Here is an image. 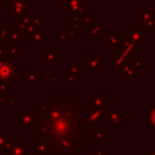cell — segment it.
<instances>
[{"label": "cell", "mask_w": 155, "mask_h": 155, "mask_svg": "<svg viewBox=\"0 0 155 155\" xmlns=\"http://www.w3.org/2000/svg\"><path fill=\"white\" fill-rule=\"evenodd\" d=\"M31 137L36 147L56 145L61 151L75 149L84 143L87 130H94L86 122V103L79 93H71L68 87H58L57 92L47 93L34 108Z\"/></svg>", "instance_id": "1"}, {"label": "cell", "mask_w": 155, "mask_h": 155, "mask_svg": "<svg viewBox=\"0 0 155 155\" xmlns=\"http://www.w3.org/2000/svg\"><path fill=\"white\" fill-rule=\"evenodd\" d=\"M139 28L144 33H155V11L150 8V5L145 6L139 15Z\"/></svg>", "instance_id": "2"}, {"label": "cell", "mask_w": 155, "mask_h": 155, "mask_svg": "<svg viewBox=\"0 0 155 155\" xmlns=\"http://www.w3.org/2000/svg\"><path fill=\"white\" fill-rule=\"evenodd\" d=\"M85 27V15L69 13L68 15V34L70 38H79L80 29Z\"/></svg>", "instance_id": "3"}, {"label": "cell", "mask_w": 155, "mask_h": 155, "mask_svg": "<svg viewBox=\"0 0 155 155\" xmlns=\"http://www.w3.org/2000/svg\"><path fill=\"white\" fill-rule=\"evenodd\" d=\"M17 75V65L6 58L0 59V81L10 82Z\"/></svg>", "instance_id": "4"}, {"label": "cell", "mask_w": 155, "mask_h": 155, "mask_svg": "<svg viewBox=\"0 0 155 155\" xmlns=\"http://www.w3.org/2000/svg\"><path fill=\"white\" fill-rule=\"evenodd\" d=\"M29 0H19L7 6V16L8 17H19L29 15Z\"/></svg>", "instance_id": "5"}, {"label": "cell", "mask_w": 155, "mask_h": 155, "mask_svg": "<svg viewBox=\"0 0 155 155\" xmlns=\"http://www.w3.org/2000/svg\"><path fill=\"white\" fill-rule=\"evenodd\" d=\"M84 69L86 71H99L102 69V56L98 53H86L84 56Z\"/></svg>", "instance_id": "6"}, {"label": "cell", "mask_w": 155, "mask_h": 155, "mask_svg": "<svg viewBox=\"0 0 155 155\" xmlns=\"http://www.w3.org/2000/svg\"><path fill=\"white\" fill-rule=\"evenodd\" d=\"M34 110L31 109H24L19 110V117H18V128L19 131H29L33 128L34 124Z\"/></svg>", "instance_id": "7"}, {"label": "cell", "mask_w": 155, "mask_h": 155, "mask_svg": "<svg viewBox=\"0 0 155 155\" xmlns=\"http://www.w3.org/2000/svg\"><path fill=\"white\" fill-rule=\"evenodd\" d=\"M124 113L121 109H119L117 104H113L111 109L105 111V120L108 126H121L124 120Z\"/></svg>", "instance_id": "8"}, {"label": "cell", "mask_w": 155, "mask_h": 155, "mask_svg": "<svg viewBox=\"0 0 155 155\" xmlns=\"http://www.w3.org/2000/svg\"><path fill=\"white\" fill-rule=\"evenodd\" d=\"M127 35H128L130 40L139 50H143L145 47V33L139 27H131L127 30Z\"/></svg>", "instance_id": "9"}, {"label": "cell", "mask_w": 155, "mask_h": 155, "mask_svg": "<svg viewBox=\"0 0 155 155\" xmlns=\"http://www.w3.org/2000/svg\"><path fill=\"white\" fill-rule=\"evenodd\" d=\"M62 8L69 13L85 15V0H62Z\"/></svg>", "instance_id": "10"}, {"label": "cell", "mask_w": 155, "mask_h": 155, "mask_svg": "<svg viewBox=\"0 0 155 155\" xmlns=\"http://www.w3.org/2000/svg\"><path fill=\"white\" fill-rule=\"evenodd\" d=\"M31 25V16L27 15V16H19V17H13V22H12V27L15 29H17L19 33L24 34L25 30Z\"/></svg>", "instance_id": "11"}, {"label": "cell", "mask_w": 155, "mask_h": 155, "mask_svg": "<svg viewBox=\"0 0 155 155\" xmlns=\"http://www.w3.org/2000/svg\"><path fill=\"white\" fill-rule=\"evenodd\" d=\"M90 101L93 108L101 109V110H107V93H101V92H94L90 94Z\"/></svg>", "instance_id": "12"}, {"label": "cell", "mask_w": 155, "mask_h": 155, "mask_svg": "<svg viewBox=\"0 0 155 155\" xmlns=\"http://www.w3.org/2000/svg\"><path fill=\"white\" fill-rule=\"evenodd\" d=\"M116 73H117V75L122 79V81H125V82L134 81V79L139 75V73H137V71L133 69V67H132L131 64H128V65L121 68V69L117 70Z\"/></svg>", "instance_id": "13"}, {"label": "cell", "mask_w": 155, "mask_h": 155, "mask_svg": "<svg viewBox=\"0 0 155 155\" xmlns=\"http://www.w3.org/2000/svg\"><path fill=\"white\" fill-rule=\"evenodd\" d=\"M57 50L56 48H48L44 53L40 54V59L44 61L48 67H56L58 63V56H57Z\"/></svg>", "instance_id": "14"}, {"label": "cell", "mask_w": 155, "mask_h": 155, "mask_svg": "<svg viewBox=\"0 0 155 155\" xmlns=\"http://www.w3.org/2000/svg\"><path fill=\"white\" fill-rule=\"evenodd\" d=\"M23 80L28 82L31 88H34L35 84L41 80V71L40 70H25L23 73Z\"/></svg>", "instance_id": "15"}, {"label": "cell", "mask_w": 155, "mask_h": 155, "mask_svg": "<svg viewBox=\"0 0 155 155\" xmlns=\"http://www.w3.org/2000/svg\"><path fill=\"white\" fill-rule=\"evenodd\" d=\"M29 41H30V44H33V45L35 46V48L39 50V48H41V46H42L44 44L47 42V35H46L45 31H42V30L40 29V30L35 31V33L29 38Z\"/></svg>", "instance_id": "16"}, {"label": "cell", "mask_w": 155, "mask_h": 155, "mask_svg": "<svg viewBox=\"0 0 155 155\" xmlns=\"http://www.w3.org/2000/svg\"><path fill=\"white\" fill-rule=\"evenodd\" d=\"M111 62H113L111 69H113L114 71H117V70H120L121 68H124V67L131 64V62H130L126 57H124L122 54H120V53H117V52L111 56Z\"/></svg>", "instance_id": "17"}, {"label": "cell", "mask_w": 155, "mask_h": 155, "mask_svg": "<svg viewBox=\"0 0 155 155\" xmlns=\"http://www.w3.org/2000/svg\"><path fill=\"white\" fill-rule=\"evenodd\" d=\"M5 58L8 61H17L19 58V48L18 45L6 42L5 44Z\"/></svg>", "instance_id": "18"}, {"label": "cell", "mask_w": 155, "mask_h": 155, "mask_svg": "<svg viewBox=\"0 0 155 155\" xmlns=\"http://www.w3.org/2000/svg\"><path fill=\"white\" fill-rule=\"evenodd\" d=\"M6 42H11V44L19 45V44L24 42V36H23V34L19 33L17 29H15L13 27H10V28H8V35H7Z\"/></svg>", "instance_id": "19"}, {"label": "cell", "mask_w": 155, "mask_h": 155, "mask_svg": "<svg viewBox=\"0 0 155 155\" xmlns=\"http://www.w3.org/2000/svg\"><path fill=\"white\" fill-rule=\"evenodd\" d=\"M120 47H124V48L131 51L134 56L140 52V50L130 40V38H128V35H127V31H125V33L122 34V38H121V41H120Z\"/></svg>", "instance_id": "20"}, {"label": "cell", "mask_w": 155, "mask_h": 155, "mask_svg": "<svg viewBox=\"0 0 155 155\" xmlns=\"http://www.w3.org/2000/svg\"><path fill=\"white\" fill-rule=\"evenodd\" d=\"M120 41L121 38H119V35L116 33H108L107 34V47L109 50L111 48H117L120 46Z\"/></svg>", "instance_id": "21"}, {"label": "cell", "mask_w": 155, "mask_h": 155, "mask_svg": "<svg viewBox=\"0 0 155 155\" xmlns=\"http://www.w3.org/2000/svg\"><path fill=\"white\" fill-rule=\"evenodd\" d=\"M8 154L10 155H28L29 154V150L27 147H24L23 144V140L16 143L10 150H8Z\"/></svg>", "instance_id": "22"}, {"label": "cell", "mask_w": 155, "mask_h": 155, "mask_svg": "<svg viewBox=\"0 0 155 155\" xmlns=\"http://www.w3.org/2000/svg\"><path fill=\"white\" fill-rule=\"evenodd\" d=\"M90 36L93 39H98L102 36V24L101 22L96 21L91 27H90Z\"/></svg>", "instance_id": "23"}, {"label": "cell", "mask_w": 155, "mask_h": 155, "mask_svg": "<svg viewBox=\"0 0 155 155\" xmlns=\"http://www.w3.org/2000/svg\"><path fill=\"white\" fill-rule=\"evenodd\" d=\"M79 74H80V61L74 59L73 63L68 67V75L73 78H79Z\"/></svg>", "instance_id": "24"}, {"label": "cell", "mask_w": 155, "mask_h": 155, "mask_svg": "<svg viewBox=\"0 0 155 155\" xmlns=\"http://www.w3.org/2000/svg\"><path fill=\"white\" fill-rule=\"evenodd\" d=\"M131 65L133 67V69L140 74V71H144L145 70V61L144 59H134Z\"/></svg>", "instance_id": "25"}, {"label": "cell", "mask_w": 155, "mask_h": 155, "mask_svg": "<svg viewBox=\"0 0 155 155\" xmlns=\"http://www.w3.org/2000/svg\"><path fill=\"white\" fill-rule=\"evenodd\" d=\"M7 84L4 81H0V104L5 103L7 101Z\"/></svg>", "instance_id": "26"}, {"label": "cell", "mask_w": 155, "mask_h": 155, "mask_svg": "<svg viewBox=\"0 0 155 155\" xmlns=\"http://www.w3.org/2000/svg\"><path fill=\"white\" fill-rule=\"evenodd\" d=\"M69 39H70V36H69L68 31H59L57 34V42L61 44V45L62 44H68Z\"/></svg>", "instance_id": "27"}, {"label": "cell", "mask_w": 155, "mask_h": 155, "mask_svg": "<svg viewBox=\"0 0 155 155\" xmlns=\"http://www.w3.org/2000/svg\"><path fill=\"white\" fill-rule=\"evenodd\" d=\"M145 117L150 121V124L155 127V105L148 110H145Z\"/></svg>", "instance_id": "28"}, {"label": "cell", "mask_w": 155, "mask_h": 155, "mask_svg": "<svg viewBox=\"0 0 155 155\" xmlns=\"http://www.w3.org/2000/svg\"><path fill=\"white\" fill-rule=\"evenodd\" d=\"M7 133L0 132V153L6 151V143H7Z\"/></svg>", "instance_id": "29"}, {"label": "cell", "mask_w": 155, "mask_h": 155, "mask_svg": "<svg viewBox=\"0 0 155 155\" xmlns=\"http://www.w3.org/2000/svg\"><path fill=\"white\" fill-rule=\"evenodd\" d=\"M62 81L65 82V84H68V87H74V84L79 81V78H73V76L67 75V76H63L62 78Z\"/></svg>", "instance_id": "30"}, {"label": "cell", "mask_w": 155, "mask_h": 155, "mask_svg": "<svg viewBox=\"0 0 155 155\" xmlns=\"http://www.w3.org/2000/svg\"><path fill=\"white\" fill-rule=\"evenodd\" d=\"M7 108L10 110H13V109H18V101L16 98H11V99H7Z\"/></svg>", "instance_id": "31"}, {"label": "cell", "mask_w": 155, "mask_h": 155, "mask_svg": "<svg viewBox=\"0 0 155 155\" xmlns=\"http://www.w3.org/2000/svg\"><path fill=\"white\" fill-rule=\"evenodd\" d=\"M31 23L34 27H36L38 29H41V17L35 15V16H31Z\"/></svg>", "instance_id": "32"}, {"label": "cell", "mask_w": 155, "mask_h": 155, "mask_svg": "<svg viewBox=\"0 0 155 155\" xmlns=\"http://www.w3.org/2000/svg\"><path fill=\"white\" fill-rule=\"evenodd\" d=\"M8 28L10 27H0V39L1 40L6 41L7 35H8Z\"/></svg>", "instance_id": "33"}, {"label": "cell", "mask_w": 155, "mask_h": 155, "mask_svg": "<svg viewBox=\"0 0 155 155\" xmlns=\"http://www.w3.org/2000/svg\"><path fill=\"white\" fill-rule=\"evenodd\" d=\"M96 21L94 16H85V27H91Z\"/></svg>", "instance_id": "34"}, {"label": "cell", "mask_w": 155, "mask_h": 155, "mask_svg": "<svg viewBox=\"0 0 155 155\" xmlns=\"http://www.w3.org/2000/svg\"><path fill=\"white\" fill-rule=\"evenodd\" d=\"M46 81L50 82L52 87H58V79H57V76H47Z\"/></svg>", "instance_id": "35"}, {"label": "cell", "mask_w": 155, "mask_h": 155, "mask_svg": "<svg viewBox=\"0 0 155 155\" xmlns=\"http://www.w3.org/2000/svg\"><path fill=\"white\" fill-rule=\"evenodd\" d=\"M5 44H6V41L0 39V59L5 58Z\"/></svg>", "instance_id": "36"}, {"label": "cell", "mask_w": 155, "mask_h": 155, "mask_svg": "<svg viewBox=\"0 0 155 155\" xmlns=\"http://www.w3.org/2000/svg\"><path fill=\"white\" fill-rule=\"evenodd\" d=\"M150 80H151V87L155 88V70L150 73Z\"/></svg>", "instance_id": "37"}, {"label": "cell", "mask_w": 155, "mask_h": 155, "mask_svg": "<svg viewBox=\"0 0 155 155\" xmlns=\"http://www.w3.org/2000/svg\"><path fill=\"white\" fill-rule=\"evenodd\" d=\"M16 1H19V0H1V4L2 5H11V4H13V2H16Z\"/></svg>", "instance_id": "38"}, {"label": "cell", "mask_w": 155, "mask_h": 155, "mask_svg": "<svg viewBox=\"0 0 155 155\" xmlns=\"http://www.w3.org/2000/svg\"><path fill=\"white\" fill-rule=\"evenodd\" d=\"M140 5H144V6H148L151 4V0H138Z\"/></svg>", "instance_id": "39"}, {"label": "cell", "mask_w": 155, "mask_h": 155, "mask_svg": "<svg viewBox=\"0 0 155 155\" xmlns=\"http://www.w3.org/2000/svg\"><path fill=\"white\" fill-rule=\"evenodd\" d=\"M147 154H150V155H155V149H148Z\"/></svg>", "instance_id": "40"}]
</instances>
